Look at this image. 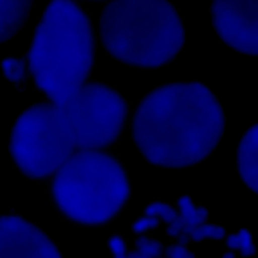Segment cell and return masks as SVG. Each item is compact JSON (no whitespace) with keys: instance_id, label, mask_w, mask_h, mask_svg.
<instances>
[{"instance_id":"obj_1","label":"cell","mask_w":258,"mask_h":258,"mask_svg":"<svg viewBox=\"0 0 258 258\" xmlns=\"http://www.w3.org/2000/svg\"><path fill=\"white\" fill-rule=\"evenodd\" d=\"M218 96L199 81L154 88L138 103L131 119L133 141L150 164L185 168L205 161L225 132Z\"/></svg>"},{"instance_id":"obj_2","label":"cell","mask_w":258,"mask_h":258,"mask_svg":"<svg viewBox=\"0 0 258 258\" xmlns=\"http://www.w3.org/2000/svg\"><path fill=\"white\" fill-rule=\"evenodd\" d=\"M96 37L92 21L75 1L46 5L27 53L35 88L61 106L89 83L95 66Z\"/></svg>"},{"instance_id":"obj_3","label":"cell","mask_w":258,"mask_h":258,"mask_svg":"<svg viewBox=\"0 0 258 258\" xmlns=\"http://www.w3.org/2000/svg\"><path fill=\"white\" fill-rule=\"evenodd\" d=\"M103 48L116 60L138 69L170 63L185 42V29L167 1L105 3L98 25Z\"/></svg>"},{"instance_id":"obj_4","label":"cell","mask_w":258,"mask_h":258,"mask_svg":"<svg viewBox=\"0 0 258 258\" xmlns=\"http://www.w3.org/2000/svg\"><path fill=\"white\" fill-rule=\"evenodd\" d=\"M56 212L81 227H104L124 210L131 197L122 161L108 150H83L70 156L49 178Z\"/></svg>"},{"instance_id":"obj_5","label":"cell","mask_w":258,"mask_h":258,"mask_svg":"<svg viewBox=\"0 0 258 258\" xmlns=\"http://www.w3.org/2000/svg\"><path fill=\"white\" fill-rule=\"evenodd\" d=\"M210 14L225 44L240 53L258 56V1H216Z\"/></svg>"},{"instance_id":"obj_6","label":"cell","mask_w":258,"mask_h":258,"mask_svg":"<svg viewBox=\"0 0 258 258\" xmlns=\"http://www.w3.org/2000/svg\"><path fill=\"white\" fill-rule=\"evenodd\" d=\"M0 258H63L39 226L16 215H0Z\"/></svg>"},{"instance_id":"obj_7","label":"cell","mask_w":258,"mask_h":258,"mask_svg":"<svg viewBox=\"0 0 258 258\" xmlns=\"http://www.w3.org/2000/svg\"><path fill=\"white\" fill-rule=\"evenodd\" d=\"M237 172L243 183L258 195V123L244 133L238 144Z\"/></svg>"},{"instance_id":"obj_8","label":"cell","mask_w":258,"mask_h":258,"mask_svg":"<svg viewBox=\"0 0 258 258\" xmlns=\"http://www.w3.org/2000/svg\"><path fill=\"white\" fill-rule=\"evenodd\" d=\"M31 1H0V44L12 39L25 25Z\"/></svg>"},{"instance_id":"obj_9","label":"cell","mask_w":258,"mask_h":258,"mask_svg":"<svg viewBox=\"0 0 258 258\" xmlns=\"http://www.w3.org/2000/svg\"><path fill=\"white\" fill-rule=\"evenodd\" d=\"M176 205L180 219L185 225L198 227L207 223L209 211L205 207L196 206L189 196L184 195L179 197Z\"/></svg>"},{"instance_id":"obj_10","label":"cell","mask_w":258,"mask_h":258,"mask_svg":"<svg viewBox=\"0 0 258 258\" xmlns=\"http://www.w3.org/2000/svg\"><path fill=\"white\" fill-rule=\"evenodd\" d=\"M1 67L5 78L16 88L23 89L27 81L28 63L26 58L7 57L2 60Z\"/></svg>"},{"instance_id":"obj_11","label":"cell","mask_w":258,"mask_h":258,"mask_svg":"<svg viewBox=\"0 0 258 258\" xmlns=\"http://www.w3.org/2000/svg\"><path fill=\"white\" fill-rule=\"evenodd\" d=\"M226 246L231 251H240L242 257H252L257 253V248L251 232L248 229H240L237 233L226 236Z\"/></svg>"},{"instance_id":"obj_12","label":"cell","mask_w":258,"mask_h":258,"mask_svg":"<svg viewBox=\"0 0 258 258\" xmlns=\"http://www.w3.org/2000/svg\"><path fill=\"white\" fill-rule=\"evenodd\" d=\"M144 214L157 218L160 222L170 225L179 219V213L172 206L162 202H152L145 207Z\"/></svg>"},{"instance_id":"obj_13","label":"cell","mask_w":258,"mask_h":258,"mask_svg":"<svg viewBox=\"0 0 258 258\" xmlns=\"http://www.w3.org/2000/svg\"><path fill=\"white\" fill-rule=\"evenodd\" d=\"M226 236H227V232L224 227H222L220 225L206 223L204 225L196 227L192 230L189 238H190L191 242L200 243L207 239L220 241V240L225 239Z\"/></svg>"},{"instance_id":"obj_14","label":"cell","mask_w":258,"mask_h":258,"mask_svg":"<svg viewBox=\"0 0 258 258\" xmlns=\"http://www.w3.org/2000/svg\"><path fill=\"white\" fill-rule=\"evenodd\" d=\"M135 249L144 255L152 258H160L164 256L165 247L163 244L155 239L149 238L146 235H138L135 239Z\"/></svg>"},{"instance_id":"obj_15","label":"cell","mask_w":258,"mask_h":258,"mask_svg":"<svg viewBox=\"0 0 258 258\" xmlns=\"http://www.w3.org/2000/svg\"><path fill=\"white\" fill-rule=\"evenodd\" d=\"M160 223L161 222L157 218L147 216L144 214L141 217L136 219V221L132 224L131 230L137 236L144 235L147 232H151V231L157 229L158 226L160 225Z\"/></svg>"},{"instance_id":"obj_16","label":"cell","mask_w":258,"mask_h":258,"mask_svg":"<svg viewBox=\"0 0 258 258\" xmlns=\"http://www.w3.org/2000/svg\"><path fill=\"white\" fill-rule=\"evenodd\" d=\"M107 244L113 258H127V243L120 234L115 233L111 235L107 240Z\"/></svg>"},{"instance_id":"obj_17","label":"cell","mask_w":258,"mask_h":258,"mask_svg":"<svg viewBox=\"0 0 258 258\" xmlns=\"http://www.w3.org/2000/svg\"><path fill=\"white\" fill-rule=\"evenodd\" d=\"M164 256L166 258H196V255L192 252L177 243H173L165 247Z\"/></svg>"},{"instance_id":"obj_18","label":"cell","mask_w":258,"mask_h":258,"mask_svg":"<svg viewBox=\"0 0 258 258\" xmlns=\"http://www.w3.org/2000/svg\"><path fill=\"white\" fill-rule=\"evenodd\" d=\"M183 228H184V223L182 222V220L180 219V216H179V219L176 222L167 226L166 234L169 237H171L173 239H176L178 236H180L182 234Z\"/></svg>"},{"instance_id":"obj_19","label":"cell","mask_w":258,"mask_h":258,"mask_svg":"<svg viewBox=\"0 0 258 258\" xmlns=\"http://www.w3.org/2000/svg\"><path fill=\"white\" fill-rule=\"evenodd\" d=\"M221 258H236V255H235V253H234L233 251L229 250V251H226V252L222 255Z\"/></svg>"}]
</instances>
